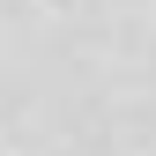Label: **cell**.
<instances>
[{
  "label": "cell",
  "mask_w": 156,
  "mask_h": 156,
  "mask_svg": "<svg viewBox=\"0 0 156 156\" xmlns=\"http://www.w3.org/2000/svg\"><path fill=\"white\" fill-rule=\"evenodd\" d=\"M0 156H156V0H0Z\"/></svg>",
  "instance_id": "6da1fadb"
}]
</instances>
